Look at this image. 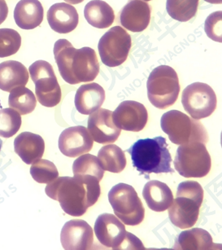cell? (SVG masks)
<instances>
[{"label": "cell", "instance_id": "28", "mask_svg": "<svg viewBox=\"0 0 222 250\" xmlns=\"http://www.w3.org/2000/svg\"><path fill=\"white\" fill-rule=\"evenodd\" d=\"M74 176L91 177L101 181L104 174L97 157L91 154H83L73 162Z\"/></svg>", "mask_w": 222, "mask_h": 250}, {"label": "cell", "instance_id": "3", "mask_svg": "<svg viewBox=\"0 0 222 250\" xmlns=\"http://www.w3.org/2000/svg\"><path fill=\"white\" fill-rule=\"evenodd\" d=\"M131 156L133 167L140 174L174 173L168 144L162 136L139 140L127 150Z\"/></svg>", "mask_w": 222, "mask_h": 250}, {"label": "cell", "instance_id": "22", "mask_svg": "<svg viewBox=\"0 0 222 250\" xmlns=\"http://www.w3.org/2000/svg\"><path fill=\"white\" fill-rule=\"evenodd\" d=\"M142 196L149 208L155 212L167 210L173 201V192L169 187L158 180H151L145 184Z\"/></svg>", "mask_w": 222, "mask_h": 250}, {"label": "cell", "instance_id": "20", "mask_svg": "<svg viewBox=\"0 0 222 250\" xmlns=\"http://www.w3.org/2000/svg\"><path fill=\"white\" fill-rule=\"evenodd\" d=\"M14 150L25 164H33L43 156L45 142L39 135L22 132L15 139Z\"/></svg>", "mask_w": 222, "mask_h": 250}, {"label": "cell", "instance_id": "23", "mask_svg": "<svg viewBox=\"0 0 222 250\" xmlns=\"http://www.w3.org/2000/svg\"><path fill=\"white\" fill-rule=\"evenodd\" d=\"M29 72L20 62L7 61L0 63V89L10 92L18 86H24L29 81Z\"/></svg>", "mask_w": 222, "mask_h": 250}, {"label": "cell", "instance_id": "29", "mask_svg": "<svg viewBox=\"0 0 222 250\" xmlns=\"http://www.w3.org/2000/svg\"><path fill=\"white\" fill-rule=\"evenodd\" d=\"M200 0H167L166 10L174 20L186 22L197 13Z\"/></svg>", "mask_w": 222, "mask_h": 250}, {"label": "cell", "instance_id": "15", "mask_svg": "<svg viewBox=\"0 0 222 250\" xmlns=\"http://www.w3.org/2000/svg\"><path fill=\"white\" fill-rule=\"evenodd\" d=\"M61 241L66 250H90L94 242L93 229L81 219L68 221L61 230Z\"/></svg>", "mask_w": 222, "mask_h": 250}, {"label": "cell", "instance_id": "21", "mask_svg": "<svg viewBox=\"0 0 222 250\" xmlns=\"http://www.w3.org/2000/svg\"><path fill=\"white\" fill-rule=\"evenodd\" d=\"M43 7L39 0H20L14 9V19L22 30H34L43 21Z\"/></svg>", "mask_w": 222, "mask_h": 250}, {"label": "cell", "instance_id": "10", "mask_svg": "<svg viewBox=\"0 0 222 250\" xmlns=\"http://www.w3.org/2000/svg\"><path fill=\"white\" fill-rule=\"evenodd\" d=\"M131 45V37L126 30L120 26L111 28L98 45L101 61L106 66H119L126 61Z\"/></svg>", "mask_w": 222, "mask_h": 250}, {"label": "cell", "instance_id": "1", "mask_svg": "<svg viewBox=\"0 0 222 250\" xmlns=\"http://www.w3.org/2000/svg\"><path fill=\"white\" fill-rule=\"evenodd\" d=\"M45 192L50 198L59 201L67 214L80 217L97 202L101 189L100 181L95 178L63 176L47 184Z\"/></svg>", "mask_w": 222, "mask_h": 250}, {"label": "cell", "instance_id": "19", "mask_svg": "<svg viewBox=\"0 0 222 250\" xmlns=\"http://www.w3.org/2000/svg\"><path fill=\"white\" fill-rule=\"evenodd\" d=\"M105 101L104 89L100 84H84L78 88L75 95L77 110L83 115H90L101 108Z\"/></svg>", "mask_w": 222, "mask_h": 250}, {"label": "cell", "instance_id": "33", "mask_svg": "<svg viewBox=\"0 0 222 250\" xmlns=\"http://www.w3.org/2000/svg\"><path fill=\"white\" fill-rule=\"evenodd\" d=\"M222 11L212 13L205 21V32L207 34V37L216 42H222Z\"/></svg>", "mask_w": 222, "mask_h": 250}, {"label": "cell", "instance_id": "25", "mask_svg": "<svg viewBox=\"0 0 222 250\" xmlns=\"http://www.w3.org/2000/svg\"><path fill=\"white\" fill-rule=\"evenodd\" d=\"M215 247L212 238L207 230L193 228L180 233L176 238L174 250H212Z\"/></svg>", "mask_w": 222, "mask_h": 250}, {"label": "cell", "instance_id": "38", "mask_svg": "<svg viewBox=\"0 0 222 250\" xmlns=\"http://www.w3.org/2000/svg\"><path fill=\"white\" fill-rule=\"evenodd\" d=\"M142 1H151V0H142Z\"/></svg>", "mask_w": 222, "mask_h": 250}, {"label": "cell", "instance_id": "7", "mask_svg": "<svg viewBox=\"0 0 222 250\" xmlns=\"http://www.w3.org/2000/svg\"><path fill=\"white\" fill-rule=\"evenodd\" d=\"M115 215L124 225L137 226L143 221L145 209L137 191L129 184L120 183L108 192Z\"/></svg>", "mask_w": 222, "mask_h": 250}, {"label": "cell", "instance_id": "5", "mask_svg": "<svg viewBox=\"0 0 222 250\" xmlns=\"http://www.w3.org/2000/svg\"><path fill=\"white\" fill-rule=\"evenodd\" d=\"M161 125L171 142L175 145L191 142L206 144L208 141V134L202 123L181 111L171 110L164 113L161 118Z\"/></svg>", "mask_w": 222, "mask_h": 250}, {"label": "cell", "instance_id": "18", "mask_svg": "<svg viewBox=\"0 0 222 250\" xmlns=\"http://www.w3.org/2000/svg\"><path fill=\"white\" fill-rule=\"evenodd\" d=\"M46 18L51 30L62 35L73 31L79 22L78 11L69 3H55L49 8Z\"/></svg>", "mask_w": 222, "mask_h": 250}, {"label": "cell", "instance_id": "32", "mask_svg": "<svg viewBox=\"0 0 222 250\" xmlns=\"http://www.w3.org/2000/svg\"><path fill=\"white\" fill-rule=\"evenodd\" d=\"M21 37L17 30L0 29V58L11 57L19 51Z\"/></svg>", "mask_w": 222, "mask_h": 250}, {"label": "cell", "instance_id": "12", "mask_svg": "<svg viewBox=\"0 0 222 250\" xmlns=\"http://www.w3.org/2000/svg\"><path fill=\"white\" fill-rule=\"evenodd\" d=\"M148 120V113L142 104L137 101L121 102L112 113V121L121 130L139 132L143 130Z\"/></svg>", "mask_w": 222, "mask_h": 250}, {"label": "cell", "instance_id": "17", "mask_svg": "<svg viewBox=\"0 0 222 250\" xmlns=\"http://www.w3.org/2000/svg\"><path fill=\"white\" fill-rule=\"evenodd\" d=\"M122 26L131 32L146 30L151 21V7L142 0H130L120 15Z\"/></svg>", "mask_w": 222, "mask_h": 250}, {"label": "cell", "instance_id": "30", "mask_svg": "<svg viewBox=\"0 0 222 250\" xmlns=\"http://www.w3.org/2000/svg\"><path fill=\"white\" fill-rule=\"evenodd\" d=\"M21 117L13 108L0 109V136L7 138L16 135L21 126Z\"/></svg>", "mask_w": 222, "mask_h": 250}, {"label": "cell", "instance_id": "9", "mask_svg": "<svg viewBox=\"0 0 222 250\" xmlns=\"http://www.w3.org/2000/svg\"><path fill=\"white\" fill-rule=\"evenodd\" d=\"M29 73L39 103L47 108L58 105L62 93L52 65L45 61H37L29 66Z\"/></svg>", "mask_w": 222, "mask_h": 250}, {"label": "cell", "instance_id": "35", "mask_svg": "<svg viewBox=\"0 0 222 250\" xmlns=\"http://www.w3.org/2000/svg\"><path fill=\"white\" fill-rule=\"evenodd\" d=\"M66 3H69L71 5H73V4H78V3H82L84 0H64Z\"/></svg>", "mask_w": 222, "mask_h": 250}, {"label": "cell", "instance_id": "4", "mask_svg": "<svg viewBox=\"0 0 222 250\" xmlns=\"http://www.w3.org/2000/svg\"><path fill=\"white\" fill-rule=\"evenodd\" d=\"M203 200V189L198 182L185 181L178 185L177 198L168 208L171 223L181 229L195 225Z\"/></svg>", "mask_w": 222, "mask_h": 250}, {"label": "cell", "instance_id": "24", "mask_svg": "<svg viewBox=\"0 0 222 250\" xmlns=\"http://www.w3.org/2000/svg\"><path fill=\"white\" fill-rule=\"evenodd\" d=\"M84 17L90 25L98 29L110 27L115 20L112 7L102 0L90 1L85 5Z\"/></svg>", "mask_w": 222, "mask_h": 250}, {"label": "cell", "instance_id": "14", "mask_svg": "<svg viewBox=\"0 0 222 250\" xmlns=\"http://www.w3.org/2000/svg\"><path fill=\"white\" fill-rule=\"evenodd\" d=\"M94 140L87 129L76 125L63 130L59 138L61 152L68 157H78L92 149Z\"/></svg>", "mask_w": 222, "mask_h": 250}, {"label": "cell", "instance_id": "13", "mask_svg": "<svg viewBox=\"0 0 222 250\" xmlns=\"http://www.w3.org/2000/svg\"><path fill=\"white\" fill-rule=\"evenodd\" d=\"M95 235L105 247L120 250L126 238V229L124 223L112 213H102L95 223Z\"/></svg>", "mask_w": 222, "mask_h": 250}, {"label": "cell", "instance_id": "16", "mask_svg": "<svg viewBox=\"0 0 222 250\" xmlns=\"http://www.w3.org/2000/svg\"><path fill=\"white\" fill-rule=\"evenodd\" d=\"M87 130L93 140L101 145L116 142L121 135V129L112 121V111L99 108L90 114L88 118Z\"/></svg>", "mask_w": 222, "mask_h": 250}, {"label": "cell", "instance_id": "6", "mask_svg": "<svg viewBox=\"0 0 222 250\" xmlns=\"http://www.w3.org/2000/svg\"><path fill=\"white\" fill-rule=\"evenodd\" d=\"M146 87L152 105L160 109L169 108L176 103L180 92L178 74L168 65L156 67L150 74Z\"/></svg>", "mask_w": 222, "mask_h": 250}, {"label": "cell", "instance_id": "34", "mask_svg": "<svg viewBox=\"0 0 222 250\" xmlns=\"http://www.w3.org/2000/svg\"><path fill=\"white\" fill-rule=\"evenodd\" d=\"M8 15V7L5 0H0V25L4 22Z\"/></svg>", "mask_w": 222, "mask_h": 250}, {"label": "cell", "instance_id": "27", "mask_svg": "<svg viewBox=\"0 0 222 250\" xmlns=\"http://www.w3.org/2000/svg\"><path fill=\"white\" fill-rule=\"evenodd\" d=\"M8 98L10 108L17 111L21 115L31 113L37 105V99L29 89L24 86H18L10 91Z\"/></svg>", "mask_w": 222, "mask_h": 250}, {"label": "cell", "instance_id": "8", "mask_svg": "<svg viewBox=\"0 0 222 250\" xmlns=\"http://www.w3.org/2000/svg\"><path fill=\"white\" fill-rule=\"evenodd\" d=\"M174 166L182 177L202 178L209 173L212 161L205 144L191 142L178 147Z\"/></svg>", "mask_w": 222, "mask_h": 250}, {"label": "cell", "instance_id": "31", "mask_svg": "<svg viewBox=\"0 0 222 250\" xmlns=\"http://www.w3.org/2000/svg\"><path fill=\"white\" fill-rule=\"evenodd\" d=\"M30 174L39 184H50L59 177L58 169L53 162L41 158L32 164Z\"/></svg>", "mask_w": 222, "mask_h": 250}, {"label": "cell", "instance_id": "11", "mask_svg": "<svg viewBox=\"0 0 222 250\" xmlns=\"http://www.w3.org/2000/svg\"><path fill=\"white\" fill-rule=\"evenodd\" d=\"M182 104L191 118L200 120L213 113L217 108V96L209 85L195 83L184 89Z\"/></svg>", "mask_w": 222, "mask_h": 250}, {"label": "cell", "instance_id": "36", "mask_svg": "<svg viewBox=\"0 0 222 250\" xmlns=\"http://www.w3.org/2000/svg\"><path fill=\"white\" fill-rule=\"evenodd\" d=\"M204 1L212 4H222V0H204Z\"/></svg>", "mask_w": 222, "mask_h": 250}, {"label": "cell", "instance_id": "26", "mask_svg": "<svg viewBox=\"0 0 222 250\" xmlns=\"http://www.w3.org/2000/svg\"><path fill=\"white\" fill-rule=\"evenodd\" d=\"M98 159L102 169L112 173H121L126 167V157L117 145L103 146L98 153Z\"/></svg>", "mask_w": 222, "mask_h": 250}, {"label": "cell", "instance_id": "37", "mask_svg": "<svg viewBox=\"0 0 222 250\" xmlns=\"http://www.w3.org/2000/svg\"><path fill=\"white\" fill-rule=\"evenodd\" d=\"M2 141L1 139H0V151H1V149H2Z\"/></svg>", "mask_w": 222, "mask_h": 250}, {"label": "cell", "instance_id": "2", "mask_svg": "<svg viewBox=\"0 0 222 250\" xmlns=\"http://www.w3.org/2000/svg\"><path fill=\"white\" fill-rule=\"evenodd\" d=\"M53 52L59 72L68 84L90 83L100 73L97 55L90 47L76 49L69 41L62 39L56 41Z\"/></svg>", "mask_w": 222, "mask_h": 250}]
</instances>
